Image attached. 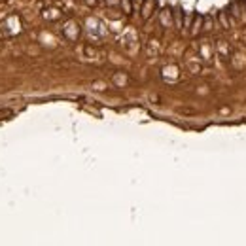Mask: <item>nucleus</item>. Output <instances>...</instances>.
Returning <instances> with one entry per match:
<instances>
[{
  "label": "nucleus",
  "instance_id": "1",
  "mask_svg": "<svg viewBox=\"0 0 246 246\" xmlns=\"http://www.w3.org/2000/svg\"><path fill=\"white\" fill-rule=\"evenodd\" d=\"M155 8H157V0H144V4H142V19H150Z\"/></svg>",
  "mask_w": 246,
  "mask_h": 246
},
{
  "label": "nucleus",
  "instance_id": "2",
  "mask_svg": "<svg viewBox=\"0 0 246 246\" xmlns=\"http://www.w3.org/2000/svg\"><path fill=\"white\" fill-rule=\"evenodd\" d=\"M174 17H176V29H182V10L180 8L174 12Z\"/></svg>",
  "mask_w": 246,
  "mask_h": 246
},
{
  "label": "nucleus",
  "instance_id": "3",
  "mask_svg": "<svg viewBox=\"0 0 246 246\" xmlns=\"http://www.w3.org/2000/svg\"><path fill=\"white\" fill-rule=\"evenodd\" d=\"M201 19H203L201 15H195V29L191 31L193 34H197V32H199V31H201Z\"/></svg>",
  "mask_w": 246,
  "mask_h": 246
},
{
  "label": "nucleus",
  "instance_id": "4",
  "mask_svg": "<svg viewBox=\"0 0 246 246\" xmlns=\"http://www.w3.org/2000/svg\"><path fill=\"white\" fill-rule=\"evenodd\" d=\"M121 4H123V12L125 13H131V0H121Z\"/></svg>",
  "mask_w": 246,
  "mask_h": 246
},
{
  "label": "nucleus",
  "instance_id": "5",
  "mask_svg": "<svg viewBox=\"0 0 246 246\" xmlns=\"http://www.w3.org/2000/svg\"><path fill=\"white\" fill-rule=\"evenodd\" d=\"M85 2H87L89 6H95V4H97V0H85Z\"/></svg>",
  "mask_w": 246,
  "mask_h": 246
}]
</instances>
